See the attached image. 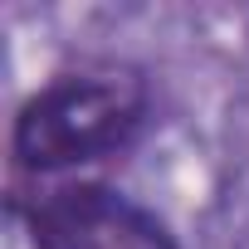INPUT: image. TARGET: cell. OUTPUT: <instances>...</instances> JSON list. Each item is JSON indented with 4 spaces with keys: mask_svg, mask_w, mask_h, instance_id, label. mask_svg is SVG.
<instances>
[{
    "mask_svg": "<svg viewBox=\"0 0 249 249\" xmlns=\"http://www.w3.org/2000/svg\"><path fill=\"white\" fill-rule=\"evenodd\" d=\"M152 112V88L127 64H93L30 93L10 127V161L25 176H59L122 152Z\"/></svg>",
    "mask_w": 249,
    "mask_h": 249,
    "instance_id": "6da1fadb",
    "label": "cell"
},
{
    "mask_svg": "<svg viewBox=\"0 0 249 249\" xmlns=\"http://www.w3.org/2000/svg\"><path fill=\"white\" fill-rule=\"evenodd\" d=\"M30 249H181L171 225L107 181H69L15 205Z\"/></svg>",
    "mask_w": 249,
    "mask_h": 249,
    "instance_id": "7a4b0ae2",
    "label": "cell"
}]
</instances>
